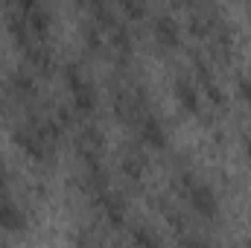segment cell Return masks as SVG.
<instances>
[{
  "instance_id": "cell-1",
  "label": "cell",
  "mask_w": 251,
  "mask_h": 248,
  "mask_svg": "<svg viewBox=\"0 0 251 248\" xmlns=\"http://www.w3.org/2000/svg\"><path fill=\"white\" fill-rule=\"evenodd\" d=\"M0 225L15 231V228H24V213L18 210V204L6 196H0Z\"/></svg>"
}]
</instances>
